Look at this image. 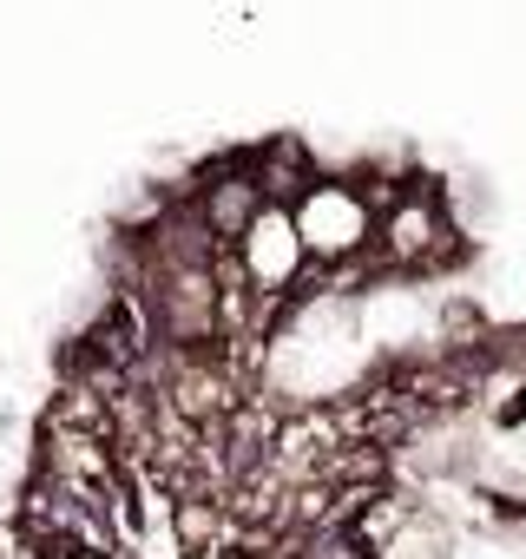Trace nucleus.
I'll return each mask as SVG.
<instances>
[{"label": "nucleus", "instance_id": "obj_1", "mask_svg": "<svg viewBox=\"0 0 526 559\" xmlns=\"http://www.w3.org/2000/svg\"><path fill=\"white\" fill-rule=\"evenodd\" d=\"M290 230H297V250L310 263H343V257L369 250V211L343 171H323L310 185V198L290 211Z\"/></svg>", "mask_w": 526, "mask_h": 559}, {"label": "nucleus", "instance_id": "obj_2", "mask_svg": "<svg viewBox=\"0 0 526 559\" xmlns=\"http://www.w3.org/2000/svg\"><path fill=\"white\" fill-rule=\"evenodd\" d=\"M243 178L256 185L263 211H284L290 217L310 198V185L323 178V165H316V152L303 139H263V145H243Z\"/></svg>", "mask_w": 526, "mask_h": 559}]
</instances>
